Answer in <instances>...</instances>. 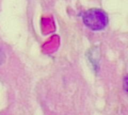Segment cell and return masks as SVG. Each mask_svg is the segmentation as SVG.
I'll return each instance as SVG.
<instances>
[{"instance_id":"cell-2","label":"cell","mask_w":128,"mask_h":115,"mask_svg":"<svg viewBox=\"0 0 128 115\" xmlns=\"http://www.w3.org/2000/svg\"><path fill=\"white\" fill-rule=\"evenodd\" d=\"M4 60H5V54H4L3 51L0 49V65L4 62Z\"/></svg>"},{"instance_id":"cell-1","label":"cell","mask_w":128,"mask_h":115,"mask_svg":"<svg viewBox=\"0 0 128 115\" xmlns=\"http://www.w3.org/2000/svg\"><path fill=\"white\" fill-rule=\"evenodd\" d=\"M84 24L93 31L103 30L108 24V16L101 9H89L82 14Z\"/></svg>"}]
</instances>
